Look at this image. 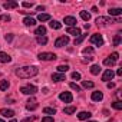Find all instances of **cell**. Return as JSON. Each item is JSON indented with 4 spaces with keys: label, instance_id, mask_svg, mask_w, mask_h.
I'll return each instance as SVG.
<instances>
[{
    "label": "cell",
    "instance_id": "1",
    "mask_svg": "<svg viewBox=\"0 0 122 122\" xmlns=\"http://www.w3.org/2000/svg\"><path fill=\"white\" fill-rule=\"evenodd\" d=\"M37 73H39V69L36 66H23V68L16 71V75L20 79H30V78L36 76Z\"/></svg>",
    "mask_w": 122,
    "mask_h": 122
},
{
    "label": "cell",
    "instance_id": "2",
    "mask_svg": "<svg viewBox=\"0 0 122 122\" xmlns=\"http://www.w3.org/2000/svg\"><path fill=\"white\" fill-rule=\"evenodd\" d=\"M119 20L118 19H113V17H98L96 19V25L98 26H106L108 23H118Z\"/></svg>",
    "mask_w": 122,
    "mask_h": 122
},
{
    "label": "cell",
    "instance_id": "3",
    "mask_svg": "<svg viewBox=\"0 0 122 122\" xmlns=\"http://www.w3.org/2000/svg\"><path fill=\"white\" fill-rule=\"evenodd\" d=\"M20 92L23 95H35L37 92V88L35 85H26V86H22L20 88Z\"/></svg>",
    "mask_w": 122,
    "mask_h": 122
},
{
    "label": "cell",
    "instance_id": "4",
    "mask_svg": "<svg viewBox=\"0 0 122 122\" xmlns=\"http://www.w3.org/2000/svg\"><path fill=\"white\" fill-rule=\"evenodd\" d=\"M69 43V36H60L55 40V46L56 47H63Z\"/></svg>",
    "mask_w": 122,
    "mask_h": 122
},
{
    "label": "cell",
    "instance_id": "5",
    "mask_svg": "<svg viewBox=\"0 0 122 122\" xmlns=\"http://www.w3.org/2000/svg\"><path fill=\"white\" fill-rule=\"evenodd\" d=\"M91 43H93V45H96V46H102V45H103V37H102V35H99V33L92 35V36H91Z\"/></svg>",
    "mask_w": 122,
    "mask_h": 122
},
{
    "label": "cell",
    "instance_id": "6",
    "mask_svg": "<svg viewBox=\"0 0 122 122\" xmlns=\"http://www.w3.org/2000/svg\"><path fill=\"white\" fill-rule=\"evenodd\" d=\"M39 59L40 60H55V59H57V56L50 52H43V53H39Z\"/></svg>",
    "mask_w": 122,
    "mask_h": 122
},
{
    "label": "cell",
    "instance_id": "7",
    "mask_svg": "<svg viewBox=\"0 0 122 122\" xmlns=\"http://www.w3.org/2000/svg\"><path fill=\"white\" fill-rule=\"evenodd\" d=\"M59 99L62 101V102H65V103H71L73 101V96H72L71 92H62V93L59 95Z\"/></svg>",
    "mask_w": 122,
    "mask_h": 122
},
{
    "label": "cell",
    "instance_id": "8",
    "mask_svg": "<svg viewBox=\"0 0 122 122\" xmlns=\"http://www.w3.org/2000/svg\"><path fill=\"white\" fill-rule=\"evenodd\" d=\"M115 76V72L112 71V69H106L105 72H103V75H102V81L103 82H108V81H112V78Z\"/></svg>",
    "mask_w": 122,
    "mask_h": 122
},
{
    "label": "cell",
    "instance_id": "9",
    "mask_svg": "<svg viewBox=\"0 0 122 122\" xmlns=\"http://www.w3.org/2000/svg\"><path fill=\"white\" fill-rule=\"evenodd\" d=\"M63 22H65V25H66L68 27H76V23H78L73 16H66Z\"/></svg>",
    "mask_w": 122,
    "mask_h": 122
},
{
    "label": "cell",
    "instance_id": "10",
    "mask_svg": "<svg viewBox=\"0 0 122 122\" xmlns=\"http://www.w3.org/2000/svg\"><path fill=\"white\" fill-rule=\"evenodd\" d=\"M108 13H109L111 17H116V16H121L122 15V9H119V7H111Z\"/></svg>",
    "mask_w": 122,
    "mask_h": 122
},
{
    "label": "cell",
    "instance_id": "11",
    "mask_svg": "<svg viewBox=\"0 0 122 122\" xmlns=\"http://www.w3.org/2000/svg\"><path fill=\"white\" fill-rule=\"evenodd\" d=\"M91 116H92V113H91V112H86V111H82V112H79V115H78V118H79L81 121H89Z\"/></svg>",
    "mask_w": 122,
    "mask_h": 122
},
{
    "label": "cell",
    "instance_id": "12",
    "mask_svg": "<svg viewBox=\"0 0 122 122\" xmlns=\"http://www.w3.org/2000/svg\"><path fill=\"white\" fill-rule=\"evenodd\" d=\"M0 115L5 116V118H13L15 116V112L12 109H0Z\"/></svg>",
    "mask_w": 122,
    "mask_h": 122
},
{
    "label": "cell",
    "instance_id": "13",
    "mask_svg": "<svg viewBox=\"0 0 122 122\" xmlns=\"http://www.w3.org/2000/svg\"><path fill=\"white\" fill-rule=\"evenodd\" d=\"M0 62L2 63H9V62H12V57L5 52H0Z\"/></svg>",
    "mask_w": 122,
    "mask_h": 122
},
{
    "label": "cell",
    "instance_id": "14",
    "mask_svg": "<svg viewBox=\"0 0 122 122\" xmlns=\"http://www.w3.org/2000/svg\"><path fill=\"white\" fill-rule=\"evenodd\" d=\"M68 35H72V36L78 37V36L82 35V33H81V29H79V27H68Z\"/></svg>",
    "mask_w": 122,
    "mask_h": 122
},
{
    "label": "cell",
    "instance_id": "15",
    "mask_svg": "<svg viewBox=\"0 0 122 122\" xmlns=\"http://www.w3.org/2000/svg\"><path fill=\"white\" fill-rule=\"evenodd\" d=\"M102 99H103V93H102L101 91H95V92L92 93V101L99 102V101H102Z\"/></svg>",
    "mask_w": 122,
    "mask_h": 122
},
{
    "label": "cell",
    "instance_id": "16",
    "mask_svg": "<svg viewBox=\"0 0 122 122\" xmlns=\"http://www.w3.org/2000/svg\"><path fill=\"white\" fill-rule=\"evenodd\" d=\"M52 79H53V82H62V81H65V73H53Z\"/></svg>",
    "mask_w": 122,
    "mask_h": 122
},
{
    "label": "cell",
    "instance_id": "17",
    "mask_svg": "<svg viewBox=\"0 0 122 122\" xmlns=\"http://www.w3.org/2000/svg\"><path fill=\"white\" fill-rule=\"evenodd\" d=\"M37 108V103H36V101L32 98V99H29L27 101V105H26V109H29V111H33V109H36Z\"/></svg>",
    "mask_w": 122,
    "mask_h": 122
},
{
    "label": "cell",
    "instance_id": "18",
    "mask_svg": "<svg viewBox=\"0 0 122 122\" xmlns=\"http://www.w3.org/2000/svg\"><path fill=\"white\" fill-rule=\"evenodd\" d=\"M19 6V3L17 2H6L5 5H3V7L5 9H16Z\"/></svg>",
    "mask_w": 122,
    "mask_h": 122
},
{
    "label": "cell",
    "instance_id": "19",
    "mask_svg": "<svg viewBox=\"0 0 122 122\" xmlns=\"http://www.w3.org/2000/svg\"><path fill=\"white\" fill-rule=\"evenodd\" d=\"M35 35H37V36H45V35H46V27H45V26H39V27H36Z\"/></svg>",
    "mask_w": 122,
    "mask_h": 122
},
{
    "label": "cell",
    "instance_id": "20",
    "mask_svg": "<svg viewBox=\"0 0 122 122\" xmlns=\"http://www.w3.org/2000/svg\"><path fill=\"white\" fill-rule=\"evenodd\" d=\"M37 20H39V22H47V20H50V15H47V13H40V15L37 16Z\"/></svg>",
    "mask_w": 122,
    "mask_h": 122
},
{
    "label": "cell",
    "instance_id": "21",
    "mask_svg": "<svg viewBox=\"0 0 122 122\" xmlns=\"http://www.w3.org/2000/svg\"><path fill=\"white\" fill-rule=\"evenodd\" d=\"M23 23H25L26 26H35V25H36V20L32 19V17H25V19H23Z\"/></svg>",
    "mask_w": 122,
    "mask_h": 122
},
{
    "label": "cell",
    "instance_id": "22",
    "mask_svg": "<svg viewBox=\"0 0 122 122\" xmlns=\"http://www.w3.org/2000/svg\"><path fill=\"white\" fill-rule=\"evenodd\" d=\"M49 26L52 27V29H60V27H62V23H59L57 20H50V23H49Z\"/></svg>",
    "mask_w": 122,
    "mask_h": 122
},
{
    "label": "cell",
    "instance_id": "23",
    "mask_svg": "<svg viewBox=\"0 0 122 122\" xmlns=\"http://www.w3.org/2000/svg\"><path fill=\"white\" fill-rule=\"evenodd\" d=\"M63 112H65L66 115H72V113L76 112V106H66V108L63 109Z\"/></svg>",
    "mask_w": 122,
    "mask_h": 122
},
{
    "label": "cell",
    "instance_id": "24",
    "mask_svg": "<svg viewBox=\"0 0 122 122\" xmlns=\"http://www.w3.org/2000/svg\"><path fill=\"white\" fill-rule=\"evenodd\" d=\"M10 86V83L7 81H0V91H7Z\"/></svg>",
    "mask_w": 122,
    "mask_h": 122
},
{
    "label": "cell",
    "instance_id": "25",
    "mask_svg": "<svg viewBox=\"0 0 122 122\" xmlns=\"http://www.w3.org/2000/svg\"><path fill=\"white\" fill-rule=\"evenodd\" d=\"M81 17H82L85 22H89V20H91V13H88L86 10H82V12H81Z\"/></svg>",
    "mask_w": 122,
    "mask_h": 122
},
{
    "label": "cell",
    "instance_id": "26",
    "mask_svg": "<svg viewBox=\"0 0 122 122\" xmlns=\"http://www.w3.org/2000/svg\"><path fill=\"white\" fill-rule=\"evenodd\" d=\"M99 72H101L99 65H92V66H91V73H92V75H99Z\"/></svg>",
    "mask_w": 122,
    "mask_h": 122
},
{
    "label": "cell",
    "instance_id": "27",
    "mask_svg": "<svg viewBox=\"0 0 122 122\" xmlns=\"http://www.w3.org/2000/svg\"><path fill=\"white\" fill-rule=\"evenodd\" d=\"M111 106H112L113 109H116V111H121V109H122V102H121V101H115V102L111 103Z\"/></svg>",
    "mask_w": 122,
    "mask_h": 122
},
{
    "label": "cell",
    "instance_id": "28",
    "mask_svg": "<svg viewBox=\"0 0 122 122\" xmlns=\"http://www.w3.org/2000/svg\"><path fill=\"white\" fill-rule=\"evenodd\" d=\"M43 112H45L46 115L52 116V115H55V113H56V109H55V108H43Z\"/></svg>",
    "mask_w": 122,
    "mask_h": 122
},
{
    "label": "cell",
    "instance_id": "29",
    "mask_svg": "<svg viewBox=\"0 0 122 122\" xmlns=\"http://www.w3.org/2000/svg\"><path fill=\"white\" fill-rule=\"evenodd\" d=\"M56 69H57V72H59V73H65V72L69 69V66H68V65H59Z\"/></svg>",
    "mask_w": 122,
    "mask_h": 122
},
{
    "label": "cell",
    "instance_id": "30",
    "mask_svg": "<svg viewBox=\"0 0 122 122\" xmlns=\"http://www.w3.org/2000/svg\"><path fill=\"white\" fill-rule=\"evenodd\" d=\"M82 86L86 88V89H92L95 85H93V82H91V81H83V82H82Z\"/></svg>",
    "mask_w": 122,
    "mask_h": 122
},
{
    "label": "cell",
    "instance_id": "31",
    "mask_svg": "<svg viewBox=\"0 0 122 122\" xmlns=\"http://www.w3.org/2000/svg\"><path fill=\"white\" fill-rule=\"evenodd\" d=\"M115 63H116V62H115V60H112L111 57H106V59L103 60V65H105V66H113Z\"/></svg>",
    "mask_w": 122,
    "mask_h": 122
},
{
    "label": "cell",
    "instance_id": "32",
    "mask_svg": "<svg viewBox=\"0 0 122 122\" xmlns=\"http://www.w3.org/2000/svg\"><path fill=\"white\" fill-rule=\"evenodd\" d=\"M86 36H88V35H79V36L75 39V46H76V45H79V43H82V42H83V39H85Z\"/></svg>",
    "mask_w": 122,
    "mask_h": 122
},
{
    "label": "cell",
    "instance_id": "33",
    "mask_svg": "<svg viewBox=\"0 0 122 122\" xmlns=\"http://www.w3.org/2000/svg\"><path fill=\"white\" fill-rule=\"evenodd\" d=\"M37 43L46 45V43H47V37H46V36H37Z\"/></svg>",
    "mask_w": 122,
    "mask_h": 122
},
{
    "label": "cell",
    "instance_id": "34",
    "mask_svg": "<svg viewBox=\"0 0 122 122\" xmlns=\"http://www.w3.org/2000/svg\"><path fill=\"white\" fill-rule=\"evenodd\" d=\"M69 86H71L73 91H76V92H81V91H82V89H81V86H79V85H76L75 82H71V83H69Z\"/></svg>",
    "mask_w": 122,
    "mask_h": 122
},
{
    "label": "cell",
    "instance_id": "35",
    "mask_svg": "<svg viewBox=\"0 0 122 122\" xmlns=\"http://www.w3.org/2000/svg\"><path fill=\"white\" fill-rule=\"evenodd\" d=\"M119 43H121V35L118 33L115 36V39H113V46H119Z\"/></svg>",
    "mask_w": 122,
    "mask_h": 122
},
{
    "label": "cell",
    "instance_id": "36",
    "mask_svg": "<svg viewBox=\"0 0 122 122\" xmlns=\"http://www.w3.org/2000/svg\"><path fill=\"white\" fill-rule=\"evenodd\" d=\"M22 6H23V7H26V9H29V7L32 9V7L35 6V3H33V2H30V3H29V2H23V3H22Z\"/></svg>",
    "mask_w": 122,
    "mask_h": 122
},
{
    "label": "cell",
    "instance_id": "37",
    "mask_svg": "<svg viewBox=\"0 0 122 122\" xmlns=\"http://www.w3.org/2000/svg\"><path fill=\"white\" fill-rule=\"evenodd\" d=\"M10 16L9 15H3V16H0V20H3V22H10Z\"/></svg>",
    "mask_w": 122,
    "mask_h": 122
},
{
    "label": "cell",
    "instance_id": "38",
    "mask_svg": "<svg viewBox=\"0 0 122 122\" xmlns=\"http://www.w3.org/2000/svg\"><path fill=\"white\" fill-rule=\"evenodd\" d=\"M82 76H81V73H78V72H73L72 73V79H76V81H79Z\"/></svg>",
    "mask_w": 122,
    "mask_h": 122
},
{
    "label": "cell",
    "instance_id": "39",
    "mask_svg": "<svg viewBox=\"0 0 122 122\" xmlns=\"http://www.w3.org/2000/svg\"><path fill=\"white\" fill-rule=\"evenodd\" d=\"M42 122H53V116H45L43 119H42Z\"/></svg>",
    "mask_w": 122,
    "mask_h": 122
},
{
    "label": "cell",
    "instance_id": "40",
    "mask_svg": "<svg viewBox=\"0 0 122 122\" xmlns=\"http://www.w3.org/2000/svg\"><path fill=\"white\" fill-rule=\"evenodd\" d=\"M109 57H111V59H112V60H115V62H116V60H118V59H119V55H118V53H116V52H115V53H112V55H111V56H109Z\"/></svg>",
    "mask_w": 122,
    "mask_h": 122
},
{
    "label": "cell",
    "instance_id": "41",
    "mask_svg": "<svg viewBox=\"0 0 122 122\" xmlns=\"http://www.w3.org/2000/svg\"><path fill=\"white\" fill-rule=\"evenodd\" d=\"M5 40H6V42H9V43H10V42H12V40H13V35H10V33H9V35H6V36H5Z\"/></svg>",
    "mask_w": 122,
    "mask_h": 122
},
{
    "label": "cell",
    "instance_id": "42",
    "mask_svg": "<svg viewBox=\"0 0 122 122\" xmlns=\"http://www.w3.org/2000/svg\"><path fill=\"white\" fill-rule=\"evenodd\" d=\"M35 119H36V116H29V118H25L22 122H33Z\"/></svg>",
    "mask_w": 122,
    "mask_h": 122
},
{
    "label": "cell",
    "instance_id": "43",
    "mask_svg": "<svg viewBox=\"0 0 122 122\" xmlns=\"http://www.w3.org/2000/svg\"><path fill=\"white\" fill-rule=\"evenodd\" d=\"M82 52H83V53L86 55V53H92V52H93V49H92V47H85V49H83Z\"/></svg>",
    "mask_w": 122,
    "mask_h": 122
},
{
    "label": "cell",
    "instance_id": "44",
    "mask_svg": "<svg viewBox=\"0 0 122 122\" xmlns=\"http://www.w3.org/2000/svg\"><path fill=\"white\" fill-rule=\"evenodd\" d=\"M92 59H93V57H83L82 62H83V63H89V62H92Z\"/></svg>",
    "mask_w": 122,
    "mask_h": 122
},
{
    "label": "cell",
    "instance_id": "45",
    "mask_svg": "<svg viewBox=\"0 0 122 122\" xmlns=\"http://www.w3.org/2000/svg\"><path fill=\"white\" fill-rule=\"evenodd\" d=\"M106 86H108V89H112V88H115V83L113 82H108Z\"/></svg>",
    "mask_w": 122,
    "mask_h": 122
},
{
    "label": "cell",
    "instance_id": "46",
    "mask_svg": "<svg viewBox=\"0 0 122 122\" xmlns=\"http://www.w3.org/2000/svg\"><path fill=\"white\" fill-rule=\"evenodd\" d=\"M37 12H45V6H37Z\"/></svg>",
    "mask_w": 122,
    "mask_h": 122
},
{
    "label": "cell",
    "instance_id": "47",
    "mask_svg": "<svg viewBox=\"0 0 122 122\" xmlns=\"http://www.w3.org/2000/svg\"><path fill=\"white\" fill-rule=\"evenodd\" d=\"M116 75H118V76H122V69H118V71H116Z\"/></svg>",
    "mask_w": 122,
    "mask_h": 122
},
{
    "label": "cell",
    "instance_id": "48",
    "mask_svg": "<svg viewBox=\"0 0 122 122\" xmlns=\"http://www.w3.org/2000/svg\"><path fill=\"white\" fill-rule=\"evenodd\" d=\"M92 12H93V13H98V7H96V6H93V7H92Z\"/></svg>",
    "mask_w": 122,
    "mask_h": 122
},
{
    "label": "cell",
    "instance_id": "49",
    "mask_svg": "<svg viewBox=\"0 0 122 122\" xmlns=\"http://www.w3.org/2000/svg\"><path fill=\"white\" fill-rule=\"evenodd\" d=\"M20 13H23V15H33L35 12H20Z\"/></svg>",
    "mask_w": 122,
    "mask_h": 122
},
{
    "label": "cell",
    "instance_id": "50",
    "mask_svg": "<svg viewBox=\"0 0 122 122\" xmlns=\"http://www.w3.org/2000/svg\"><path fill=\"white\" fill-rule=\"evenodd\" d=\"M10 122H17V121H16V119H13V118H12V119H10Z\"/></svg>",
    "mask_w": 122,
    "mask_h": 122
},
{
    "label": "cell",
    "instance_id": "51",
    "mask_svg": "<svg viewBox=\"0 0 122 122\" xmlns=\"http://www.w3.org/2000/svg\"><path fill=\"white\" fill-rule=\"evenodd\" d=\"M86 122H96V121H86Z\"/></svg>",
    "mask_w": 122,
    "mask_h": 122
},
{
    "label": "cell",
    "instance_id": "52",
    "mask_svg": "<svg viewBox=\"0 0 122 122\" xmlns=\"http://www.w3.org/2000/svg\"><path fill=\"white\" fill-rule=\"evenodd\" d=\"M0 122H5V121H3V119H2V118H0Z\"/></svg>",
    "mask_w": 122,
    "mask_h": 122
},
{
    "label": "cell",
    "instance_id": "53",
    "mask_svg": "<svg viewBox=\"0 0 122 122\" xmlns=\"http://www.w3.org/2000/svg\"><path fill=\"white\" fill-rule=\"evenodd\" d=\"M0 75H2V73H0Z\"/></svg>",
    "mask_w": 122,
    "mask_h": 122
}]
</instances>
